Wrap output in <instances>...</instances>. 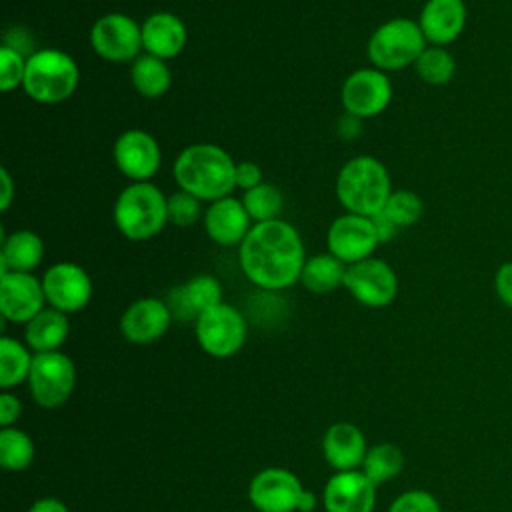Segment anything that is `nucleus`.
Instances as JSON below:
<instances>
[{"instance_id":"23","label":"nucleus","mask_w":512,"mask_h":512,"mask_svg":"<svg viewBox=\"0 0 512 512\" xmlns=\"http://www.w3.org/2000/svg\"><path fill=\"white\" fill-rule=\"evenodd\" d=\"M322 452L326 462L336 470H360L368 452L362 430L350 422L332 424L322 438Z\"/></svg>"},{"instance_id":"29","label":"nucleus","mask_w":512,"mask_h":512,"mask_svg":"<svg viewBox=\"0 0 512 512\" xmlns=\"http://www.w3.org/2000/svg\"><path fill=\"white\" fill-rule=\"evenodd\" d=\"M404 468V454L396 444L384 442L368 448L360 470L376 484H386L396 478Z\"/></svg>"},{"instance_id":"12","label":"nucleus","mask_w":512,"mask_h":512,"mask_svg":"<svg viewBox=\"0 0 512 512\" xmlns=\"http://www.w3.org/2000/svg\"><path fill=\"white\" fill-rule=\"evenodd\" d=\"M378 244L380 240L372 218L350 212L338 216L326 234L328 252L342 260L346 266L370 258Z\"/></svg>"},{"instance_id":"19","label":"nucleus","mask_w":512,"mask_h":512,"mask_svg":"<svg viewBox=\"0 0 512 512\" xmlns=\"http://www.w3.org/2000/svg\"><path fill=\"white\" fill-rule=\"evenodd\" d=\"M468 8L464 0H426L418 26L432 46H450L466 28Z\"/></svg>"},{"instance_id":"22","label":"nucleus","mask_w":512,"mask_h":512,"mask_svg":"<svg viewBox=\"0 0 512 512\" xmlns=\"http://www.w3.org/2000/svg\"><path fill=\"white\" fill-rule=\"evenodd\" d=\"M142 50L144 54L172 60L176 58L188 40V30L182 18L172 12H154L142 24Z\"/></svg>"},{"instance_id":"3","label":"nucleus","mask_w":512,"mask_h":512,"mask_svg":"<svg viewBox=\"0 0 512 512\" xmlns=\"http://www.w3.org/2000/svg\"><path fill=\"white\" fill-rule=\"evenodd\" d=\"M390 194L388 168L374 156L348 160L336 176V198L350 214L374 216L382 212Z\"/></svg>"},{"instance_id":"32","label":"nucleus","mask_w":512,"mask_h":512,"mask_svg":"<svg viewBox=\"0 0 512 512\" xmlns=\"http://www.w3.org/2000/svg\"><path fill=\"white\" fill-rule=\"evenodd\" d=\"M242 204L248 216L252 218V222L258 224V222L280 218V212L284 208V196L274 184L260 182L258 186L244 192Z\"/></svg>"},{"instance_id":"6","label":"nucleus","mask_w":512,"mask_h":512,"mask_svg":"<svg viewBox=\"0 0 512 512\" xmlns=\"http://www.w3.org/2000/svg\"><path fill=\"white\" fill-rule=\"evenodd\" d=\"M428 46L418 20L392 18L382 22L368 40V58L374 68L382 72L402 70L414 66Z\"/></svg>"},{"instance_id":"27","label":"nucleus","mask_w":512,"mask_h":512,"mask_svg":"<svg viewBox=\"0 0 512 512\" xmlns=\"http://www.w3.org/2000/svg\"><path fill=\"white\" fill-rule=\"evenodd\" d=\"M130 82L134 90L144 98H160L172 84V74L166 60L140 54L130 66Z\"/></svg>"},{"instance_id":"11","label":"nucleus","mask_w":512,"mask_h":512,"mask_svg":"<svg viewBox=\"0 0 512 512\" xmlns=\"http://www.w3.org/2000/svg\"><path fill=\"white\" fill-rule=\"evenodd\" d=\"M342 106L346 114L360 120L382 114L392 100V84L378 68H358L342 84Z\"/></svg>"},{"instance_id":"28","label":"nucleus","mask_w":512,"mask_h":512,"mask_svg":"<svg viewBox=\"0 0 512 512\" xmlns=\"http://www.w3.org/2000/svg\"><path fill=\"white\" fill-rule=\"evenodd\" d=\"M34 356L30 350L10 336L0 338V386L4 390L28 382Z\"/></svg>"},{"instance_id":"44","label":"nucleus","mask_w":512,"mask_h":512,"mask_svg":"<svg viewBox=\"0 0 512 512\" xmlns=\"http://www.w3.org/2000/svg\"><path fill=\"white\" fill-rule=\"evenodd\" d=\"M318 504V498L312 490H304L302 498H300V504H298V512H312Z\"/></svg>"},{"instance_id":"39","label":"nucleus","mask_w":512,"mask_h":512,"mask_svg":"<svg viewBox=\"0 0 512 512\" xmlns=\"http://www.w3.org/2000/svg\"><path fill=\"white\" fill-rule=\"evenodd\" d=\"M20 412H22L20 400L10 392H2L0 394V426L2 428L12 426L20 418Z\"/></svg>"},{"instance_id":"17","label":"nucleus","mask_w":512,"mask_h":512,"mask_svg":"<svg viewBox=\"0 0 512 512\" xmlns=\"http://www.w3.org/2000/svg\"><path fill=\"white\" fill-rule=\"evenodd\" d=\"M326 512H372L376 484L362 470H344L330 476L322 494Z\"/></svg>"},{"instance_id":"31","label":"nucleus","mask_w":512,"mask_h":512,"mask_svg":"<svg viewBox=\"0 0 512 512\" xmlns=\"http://www.w3.org/2000/svg\"><path fill=\"white\" fill-rule=\"evenodd\" d=\"M34 460V442L32 438L18 428L0 430V466L8 472L26 470Z\"/></svg>"},{"instance_id":"1","label":"nucleus","mask_w":512,"mask_h":512,"mask_svg":"<svg viewBox=\"0 0 512 512\" xmlns=\"http://www.w3.org/2000/svg\"><path fill=\"white\" fill-rule=\"evenodd\" d=\"M244 276L258 288L276 292L300 282L306 262L300 232L286 220L276 218L252 224L238 248Z\"/></svg>"},{"instance_id":"24","label":"nucleus","mask_w":512,"mask_h":512,"mask_svg":"<svg viewBox=\"0 0 512 512\" xmlns=\"http://www.w3.org/2000/svg\"><path fill=\"white\" fill-rule=\"evenodd\" d=\"M44 258V242L32 230H14L2 236L0 274L4 272H32Z\"/></svg>"},{"instance_id":"41","label":"nucleus","mask_w":512,"mask_h":512,"mask_svg":"<svg viewBox=\"0 0 512 512\" xmlns=\"http://www.w3.org/2000/svg\"><path fill=\"white\" fill-rule=\"evenodd\" d=\"M0 178H2V196H0V210L6 212L14 200V180L8 172V168H0Z\"/></svg>"},{"instance_id":"43","label":"nucleus","mask_w":512,"mask_h":512,"mask_svg":"<svg viewBox=\"0 0 512 512\" xmlns=\"http://www.w3.org/2000/svg\"><path fill=\"white\" fill-rule=\"evenodd\" d=\"M338 130H340V134H342L344 138H356V136L360 134V130H362V120L356 118V116H352V114H346V116L340 120Z\"/></svg>"},{"instance_id":"8","label":"nucleus","mask_w":512,"mask_h":512,"mask_svg":"<svg viewBox=\"0 0 512 512\" xmlns=\"http://www.w3.org/2000/svg\"><path fill=\"white\" fill-rule=\"evenodd\" d=\"M76 384L74 362L60 350L34 354L28 388L34 402L42 408L62 406Z\"/></svg>"},{"instance_id":"10","label":"nucleus","mask_w":512,"mask_h":512,"mask_svg":"<svg viewBox=\"0 0 512 512\" xmlns=\"http://www.w3.org/2000/svg\"><path fill=\"white\" fill-rule=\"evenodd\" d=\"M344 288L354 300L368 308H384L398 294V276L382 258H366L346 268Z\"/></svg>"},{"instance_id":"16","label":"nucleus","mask_w":512,"mask_h":512,"mask_svg":"<svg viewBox=\"0 0 512 512\" xmlns=\"http://www.w3.org/2000/svg\"><path fill=\"white\" fill-rule=\"evenodd\" d=\"M302 494L298 476L286 468H266L248 486V498L260 512H296Z\"/></svg>"},{"instance_id":"25","label":"nucleus","mask_w":512,"mask_h":512,"mask_svg":"<svg viewBox=\"0 0 512 512\" xmlns=\"http://www.w3.org/2000/svg\"><path fill=\"white\" fill-rule=\"evenodd\" d=\"M70 332L68 316L52 306L38 312L28 324H24V340L26 346L38 352H54L58 350Z\"/></svg>"},{"instance_id":"30","label":"nucleus","mask_w":512,"mask_h":512,"mask_svg":"<svg viewBox=\"0 0 512 512\" xmlns=\"http://www.w3.org/2000/svg\"><path fill=\"white\" fill-rule=\"evenodd\" d=\"M418 78L430 86H444L456 74V60L446 46H426L414 64Z\"/></svg>"},{"instance_id":"18","label":"nucleus","mask_w":512,"mask_h":512,"mask_svg":"<svg viewBox=\"0 0 512 512\" xmlns=\"http://www.w3.org/2000/svg\"><path fill=\"white\" fill-rule=\"evenodd\" d=\"M172 318L174 316L166 300L152 296L140 298L124 310L120 318V332L132 344H152L166 334Z\"/></svg>"},{"instance_id":"26","label":"nucleus","mask_w":512,"mask_h":512,"mask_svg":"<svg viewBox=\"0 0 512 512\" xmlns=\"http://www.w3.org/2000/svg\"><path fill=\"white\" fill-rule=\"evenodd\" d=\"M346 268L348 266L330 252L310 256L304 262L300 284L312 294H330L336 288L344 286Z\"/></svg>"},{"instance_id":"34","label":"nucleus","mask_w":512,"mask_h":512,"mask_svg":"<svg viewBox=\"0 0 512 512\" xmlns=\"http://www.w3.org/2000/svg\"><path fill=\"white\" fill-rule=\"evenodd\" d=\"M26 62H28V56L22 54L20 50L10 48L6 44L0 46V90L2 92L8 94L16 88H22Z\"/></svg>"},{"instance_id":"20","label":"nucleus","mask_w":512,"mask_h":512,"mask_svg":"<svg viewBox=\"0 0 512 512\" xmlns=\"http://www.w3.org/2000/svg\"><path fill=\"white\" fill-rule=\"evenodd\" d=\"M222 300V284L212 274H198L168 292L166 304L174 318L182 322H196L200 314Z\"/></svg>"},{"instance_id":"5","label":"nucleus","mask_w":512,"mask_h":512,"mask_svg":"<svg viewBox=\"0 0 512 512\" xmlns=\"http://www.w3.org/2000/svg\"><path fill=\"white\" fill-rule=\"evenodd\" d=\"M80 82L76 60L58 48H42L28 56L22 90L38 104L68 100Z\"/></svg>"},{"instance_id":"21","label":"nucleus","mask_w":512,"mask_h":512,"mask_svg":"<svg viewBox=\"0 0 512 512\" xmlns=\"http://www.w3.org/2000/svg\"><path fill=\"white\" fill-rule=\"evenodd\" d=\"M202 222L208 238L218 246H240L252 228V218L248 216L242 198L234 196L210 202Z\"/></svg>"},{"instance_id":"40","label":"nucleus","mask_w":512,"mask_h":512,"mask_svg":"<svg viewBox=\"0 0 512 512\" xmlns=\"http://www.w3.org/2000/svg\"><path fill=\"white\" fill-rule=\"evenodd\" d=\"M372 218V224H374V228H376V234H378V240H380V244H384V242H390L396 234H398V226L392 222V220H388L382 212H378V214H374V216H370Z\"/></svg>"},{"instance_id":"4","label":"nucleus","mask_w":512,"mask_h":512,"mask_svg":"<svg viewBox=\"0 0 512 512\" xmlns=\"http://www.w3.org/2000/svg\"><path fill=\"white\" fill-rule=\"evenodd\" d=\"M112 218L124 238L150 240L168 224V196L152 182H132L118 194Z\"/></svg>"},{"instance_id":"35","label":"nucleus","mask_w":512,"mask_h":512,"mask_svg":"<svg viewBox=\"0 0 512 512\" xmlns=\"http://www.w3.org/2000/svg\"><path fill=\"white\" fill-rule=\"evenodd\" d=\"M200 202L202 200H198L196 196H192L190 192H184V190L170 194L168 196V222L174 226H180V228L196 224L204 216Z\"/></svg>"},{"instance_id":"13","label":"nucleus","mask_w":512,"mask_h":512,"mask_svg":"<svg viewBox=\"0 0 512 512\" xmlns=\"http://www.w3.org/2000/svg\"><path fill=\"white\" fill-rule=\"evenodd\" d=\"M116 168L132 182H150L160 170L162 152L156 138L140 128L124 130L112 148Z\"/></svg>"},{"instance_id":"15","label":"nucleus","mask_w":512,"mask_h":512,"mask_svg":"<svg viewBox=\"0 0 512 512\" xmlns=\"http://www.w3.org/2000/svg\"><path fill=\"white\" fill-rule=\"evenodd\" d=\"M46 304L42 280H38L32 272L0 274V312L4 320L28 324L46 308Z\"/></svg>"},{"instance_id":"9","label":"nucleus","mask_w":512,"mask_h":512,"mask_svg":"<svg viewBox=\"0 0 512 512\" xmlns=\"http://www.w3.org/2000/svg\"><path fill=\"white\" fill-rule=\"evenodd\" d=\"M90 46L106 62H134L142 54V26L120 12L100 16L90 28Z\"/></svg>"},{"instance_id":"7","label":"nucleus","mask_w":512,"mask_h":512,"mask_svg":"<svg viewBox=\"0 0 512 512\" xmlns=\"http://www.w3.org/2000/svg\"><path fill=\"white\" fill-rule=\"evenodd\" d=\"M200 348L214 358H230L246 342V320L238 308L220 302L198 316L194 322Z\"/></svg>"},{"instance_id":"14","label":"nucleus","mask_w":512,"mask_h":512,"mask_svg":"<svg viewBox=\"0 0 512 512\" xmlns=\"http://www.w3.org/2000/svg\"><path fill=\"white\" fill-rule=\"evenodd\" d=\"M48 306L70 314L82 310L92 298V280L76 262H56L42 276Z\"/></svg>"},{"instance_id":"33","label":"nucleus","mask_w":512,"mask_h":512,"mask_svg":"<svg viewBox=\"0 0 512 512\" xmlns=\"http://www.w3.org/2000/svg\"><path fill=\"white\" fill-rule=\"evenodd\" d=\"M424 204L422 198L412 190H392L382 214L392 220L398 228H408L422 218Z\"/></svg>"},{"instance_id":"38","label":"nucleus","mask_w":512,"mask_h":512,"mask_svg":"<svg viewBox=\"0 0 512 512\" xmlns=\"http://www.w3.org/2000/svg\"><path fill=\"white\" fill-rule=\"evenodd\" d=\"M262 180V170L256 162L252 160H242V162H236V188L240 190H250L254 186H258Z\"/></svg>"},{"instance_id":"42","label":"nucleus","mask_w":512,"mask_h":512,"mask_svg":"<svg viewBox=\"0 0 512 512\" xmlns=\"http://www.w3.org/2000/svg\"><path fill=\"white\" fill-rule=\"evenodd\" d=\"M28 512H68V508H66V504L60 502L58 498L48 496V498L36 500V502L30 506Z\"/></svg>"},{"instance_id":"2","label":"nucleus","mask_w":512,"mask_h":512,"mask_svg":"<svg viewBox=\"0 0 512 512\" xmlns=\"http://www.w3.org/2000/svg\"><path fill=\"white\" fill-rule=\"evenodd\" d=\"M172 174L180 190L206 202L226 198L236 188V162L224 148L208 142L186 146L176 156Z\"/></svg>"},{"instance_id":"36","label":"nucleus","mask_w":512,"mask_h":512,"mask_svg":"<svg viewBox=\"0 0 512 512\" xmlns=\"http://www.w3.org/2000/svg\"><path fill=\"white\" fill-rule=\"evenodd\" d=\"M388 512H442L440 502L428 490H406L388 508Z\"/></svg>"},{"instance_id":"37","label":"nucleus","mask_w":512,"mask_h":512,"mask_svg":"<svg viewBox=\"0 0 512 512\" xmlns=\"http://www.w3.org/2000/svg\"><path fill=\"white\" fill-rule=\"evenodd\" d=\"M494 292L498 300L512 310V260L500 264L494 272Z\"/></svg>"}]
</instances>
